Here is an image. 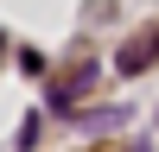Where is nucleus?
<instances>
[{
  "mask_svg": "<svg viewBox=\"0 0 159 152\" xmlns=\"http://www.w3.org/2000/svg\"><path fill=\"white\" fill-rule=\"evenodd\" d=\"M153 51H159V32H147V38H134V44L121 51V70H147V63H153Z\"/></svg>",
  "mask_w": 159,
  "mask_h": 152,
  "instance_id": "obj_1",
  "label": "nucleus"
}]
</instances>
